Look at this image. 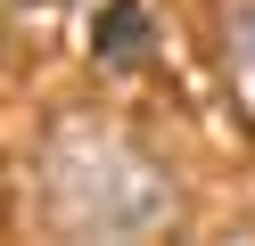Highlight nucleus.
<instances>
[{"label":"nucleus","mask_w":255,"mask_h":246,"mask_svg":"<svg viewBox=\"0 0 255 246\" xmlns=\"http://www.w3.org/2000/svg\"><path fill=\"white\" fill-rule=\"evenodd\" d=\"M41 189H50L58 230H74V238H148L173 222V180L156 172V156L132 148L124 131L91 123V115L50 131Z\"/></svg>","instance_id":"nucleus-1"},{"label":"nucleus","mask_w":255,"mask_h":246,"mask_svg":"<svg viewBox=\"0 0 255 246\" xmlns=\"http://www.w3.org/2000/svg\"><path fill=\"white\" fill-rule=\"evenodd\" d=\"M222 82L255 131V0H222Z\"/></svg>","instance_id":"nucleus-2"},{"label":"nucleus","mask_w":255,"mask_h":246,"mask_svg":"<svg viewBox=\"0 0 255 246\" xmlns=\"http://www.w3.org/2000/svg\"><path fill=\"white\" fill-rule=\"evenodd\" d=\"M148 8L140 0H107L99 8V25H91V49H99V66H140L148 58Z\"/></svg>","instance_id":"nucleus-3"}]
</instances>
